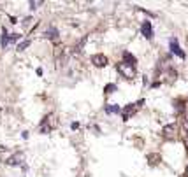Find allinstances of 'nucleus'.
Listing matches in <instances>:
<instances>
[{"label": "nucleus", "instance_id": "13", "mask_svg": "<svg viewBox=\"0 0 188 177\" xmlns=\"http://www.w3.org/2000/svg\"><path fill=\"white\" fill-rule=\"evenodd\" d=\"M9 44V35H7V32L4 30V35H2V47H5Z\"/></svg>", "mask_w": 188, "mask_h": 177}, {"label": "nucleus", "instance_id": "17", "mask_svg": "<svg viewBox=\"0 0 188 177\" xmlns=\"http://www.w3.org/2000/svg\"><path fill=\"white\" fill-rule=\"evenodd\" d=\"M37 5H39V2H30V9H37Z\"/></svg>", "mask_w": 188, "mask_h": 177}, {"label": "nucleus", "instance_id": "7", "mask_svg": "<svg viewBox=\"0 0 188 177\" xmlns=\"http://www.w3.org/2000/svg\"><path fill=\"white\" fill-rule=\"evenodd\" d=\"M171 51H172V54H176V56H179V58H185L186 54H185V51L179 47V44L176 39H171Z\"/></svg>", "mask_w": 188, "mask_h": 177}, {"label": "nucleus", "instance_id": "4", "mask_svg": "<svg viewBox=\"0 0 188 177\" xmlns=\"http://www.w3.org/2000/svg\"><path fill=\"white\" fill-rule=\"evenodd\" d=\"M162 133H164V137L165 139H176V135H178V125L176 123H172V125H167L164 130H162Z\"/></svg>", "mask_w": 188, "mask_h": 177}, {"label": "nucleus", "instance_id": "19", "mask_svg": "<svg viewBox=\"0 0 188 177\" xmlns=\"http://www.w3.org/2000/svg\"><path fill=\"white\" fill-rule=\"evenodd\" d=\"M185 177H188V167H186V172H185Z\"/></svg>", "mask_w": 188, "mask_h": 177}, {"label": "nucleus", "instance_id": "14", "mask_svg": "<svg viewBox=\"0 0 188 177\" xmlns=\"http://www.w3.org/2000/svg\"><path fill=\"white\" fill-rule=\"evenodd\" d=\"M104 91H105V93H114V91H116V84H107Z\"/></svg>", "mask_w": 188, "mask_h": 177}, {"label": "nucleus", "instance_id": "10", "mask_svg": "<svg viewBox=\"0 0 188 177\" xmlns=\"http://www.w3.org/2000/svg\"><path fill=\"white\" fill-rule=\"evenodd\" d=\"M123 60H125L127 63H130V65H134V67H136V63H137V60L130 54V53H123Z\"/></svg>", "mask_w": 188, "mask_h": 177}, {"label": "nucleus", "instance_id": "3", "mask_svg": "<svg viewBox=\"0 0 188 177\" xmlns=\"http://www.w3.org/2000/svg\"><path fill=\"white\" fill-rule=\"evenodd\" d=\"M56 123H53V114H48L44 117V121H42V125L39 126V130H41V133H49L53 128H55Z\"/></svg>", "mask_w": 188, "mask_h": 177}, {"label": "nucleus", "instance_id": "1", "mask_svg": "<svg viewBox=\"0 0 188 177\" xmlns=\"http://www.w3.org/2000/svg\"><path fill=\"white\" fill-rule=\"evenodd\" d=\"M143 104H144V100H139V102H134V104H128L125 105V109L121 111V117H123V121H128L132 116L136 114L137 111L143 107Z\"/></svg>", "mask_w": 188, "mask_h": 177}, {"label": "nucleus", "instance_id": "8", "mask_svg": "<svg viewBox=\"0 0 188 177\" xmlns=\"http://www.w3.org/2000/svg\"><path fill=\"white\" fill-rule=\"evenodd\" d=\"M23 158H25L23 153H16L14 156H11L9 160H7V163H9V165H20L21 161H23Z\"/></svg>", "mask_w": 188, "mask_h": 177}, {"label": "nucleus", "instance_id": "9", "mask_svg": "<svg viewBox=\"0 0 188 177\" xmlns=\"http://www.w3.org/2000/svg\"><path fill=\"white\" fill-rule=\"evenodd\" d=\"M105 112L107 114H118V112H121V109L118 107V105H105Z\"/></svg>", "mask_w": 188, "mask_h": 177}, {"label": "nucleus", "instance_id": "16", "mask_svg": "<svg viewBox=\"0 0 188 177\" xmlns=\"http://www.w3.org/2000/svg\"><path fill=\"white\" fill-rule=\"evenodd\" d=\"M183 128H185V130L188 132V114L183 117Z\"/></svg>", "mask_w": 188, "mask_h": 177}, {"label": "nucleus", "instance_id": "15", "mask_svg": "<svg viewBox=\"0 0 188 177\" xmlns=\"http://www.w3.org/2000/svg\"><path fill=\"white\" fill-rule=\"evenodd\" d=\"M28 46H30V41H23L20 46H18V51H23V49H27Z\"/></svg>", "mask_w": 188, "mask_h": 177}, {"label": "nucleus", "instance_id": "12", "mask_svg": "<svg viewBox=\"0 0 188 177\" xmlns=\"http://www.w3.org/2000/svg\"><path fill=\"white\" fill-rule=\"evenodd\" d=\"M46 37H49V39H56V37H58V30H56V28H49V30L46 32Z\"/></svg>", "mask_w": 188, "mask_h": 177}, {"label": "nucleus", "instance_id": "18", "mask_svg": "<svg viewBox=\"0 0 188 177\" xmlns=\"http://www.w3.org/2000/svg\"><path fill=\"white\" fill-rule=\"evenodd\" d=\"M185 146H186V149H188V133H186V137H185Z\"/></svg>", "mask_w": 188, "mask_h": 177}, {"label": "nucleus", "instance_id": "5", "mask_svg": "<svg viewBox=\"0 0 188 177\" xmlns=\"http://www.w3.org/2000/svg\"><path fill=\"white\" fill-rule=\"evenodd\" d=\"M92 63H93L95 67H99V69H102V67H105L107 63H109V60H107V56L105 54H93L92 56Z\"/></svg>", "mask_w": 188, "mask_h": 177}, {"label": "nucleus", "instance_id": "2", "mask_svg": "<svg viewBox=\"0 0 188 177\" xmlns=\"http://www.w3.org/2000/svg\"><path fill=\"white\" fill-rule=\"evenodd\" d=\"M116 69H118V72L121 74L123 77H127V79H134V77H136V67L130 65V63L120 62L118 65H116Z\"/></svg>", "mask_w": 188, "mask_h": 177}, {"label": "nucleus", "instance_id": "6", "mask_svg": "<svg viewBox=\"0 0 188 177\" xmlns=\"http://www.w3.org/2000/svg\"><path fill=\"white\" fill-rule=\"evenodd\" d=\"M141 32H143V35L146 39H153V25H151V21H143Z\"/></svg>", "mask_w": 188, "mask_h": 177}, {"label": "nucleus", "instance_id": "11", "mask_svg": "<svg viewBox=\"0 0 188 177\" xmlns=\"http://www.w3.org/2000/svg\"><path fill=\"white\" fill-rule=\"evenodd\" d=\"M148 163H149V165H158V163H160V156H158V154H149V156H148Z\"/></svg>", "mask_w": 188, "mask_h": 177}]
</instances>
